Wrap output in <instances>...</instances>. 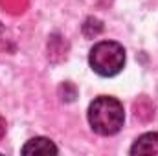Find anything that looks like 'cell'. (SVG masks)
Returning <instances> with one entry per match:
<instances>
[{
    "mask_svg": "<svg viewBox=\"0 0 158 156\" xmlns=\"http://www.w3.org/2000/svg\"><path fill=\"white\" fill-rule=\"evenodd\" d=\"M20 153L22 154H57L59 153V149L55 147V143L52 142V140H48V138H31L30 142H26V145H22V149H20Z\"/></svg>",
    "mask_w": 158,
    "mask_h": 156,
    "instance_id": "obj_4",
    "label": "cell"
},
{
    "mask_svg": "<svg viewBox=\"0 0 158 156\" xmlns=\"http://www.w3.org/2000/svg\"><path fill=\"white\" fill-rule=\"evenodd\" d=\"M6 129H7V123H6L4 116H0V142H2L4 136H6Z\"/></svg>",
    "mask_w": 158,
    "mask_h": 156,
    "instance_id": "obj_5",
    "label": "cell"
},
{
    "mask_svg": "<svg viewBox=\"0 0 158 156\" xmlns=\"http://www.w3.org/2000/svg\"><path fill=\"white\" fill-rule=\"evenodd\" d=\"M125 121L123 105L116 97L99 96L88 107V123L90 129L99 136H114L118 134Z\"/></svg>",
    "mask_w": 158,
    "mask_h": 156,
    "instance_id": "obj_1",
    "label": "cell"
},
{
    "mask_svg": "<svg viewBox=\"0 0 158 156\" xmlns=\"http://www.w3.org/2000/svg\"><path fill=\"white\" fill-rule=\"evenodd\" d=\"M125 48L114 40H101L92 46L88 53L90 68L101 77L118 76L125 66Z\"/></svg>",
    "mask_w": 158,
    "mask_h": 156,
    "instance_id": "obj_2",
    "label": "cell"
},
{
    "mask_svg": "<svg viewBox=\"0 0 158 156\" xmlns=\"http://www.w3.org/2000/svg\"><path fill=\"white\" fill-rule=\"evenodd\" d=\"M129 153L132 156L158 154V132H145L140 138H136Z\"/></svg>",
    "mask_w": 158,
    "mask_h": 156,
    "instance_id": "obj_3",
    "label": "cell"
},
{
    "mask_svg": "<svg viewBox=\"0 0 158 156\" xmlns=\"http://www.w3.org/2000/svg\"><path fill=\"white\" fill-rule=\"evenodd\" d=\"M2 31H4V30H2V24H0V33H2Z\"/></svg>",
    "mask_w": 158,
    "mask_h": 156,
    "instance_id": "obj_6",
    "label": "cell"
}]
</instances>
